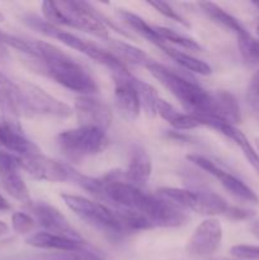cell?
Returning <instances> with one entry per match:
<instances>
[{"mask_svg":"<svg viewBox=\"0 0 259 260\" xmlns=\"http://www.w3.org/2000/svg\"><path fill=\"white\" fill-rule=\"evenodd\" d=\"M37 57L51 79L81 95H91L98 91V84L81 63L51 43L35 41Z\"/></svg>","mask_w":259,"mask_h":260,"instance_id":"6da1fadb","label":"cell"},{"mask_svg":"<svg viewBox=\"0 0 259 260\" xmlns=\"http://www.w3.org/2000/svg\"><path fill=\"white\" fill-rule=\"evenodd\" d=\"M146 69L164 88H167L180 102L187 113L202 118L205 126L207 119L215 118L212 94L201 88L195 81L183 78L175 71L169 70L160 63L151 61L147 63Z\"/></svg>","mask_w":259,"mask_h":260,"instance_id":"7a4b0ae2","label":"cell"},{"mask_svg":"<svg viewBox=\"0 0 259 260\" xmlns=\"http://www.w3.org/2000/svg\"><path fill=\"white\" fill-rule=\"evenodd\" d=\"M42 13L46 22L58 27L76 28L84 30L95 37L108 40V28L102 20V15L91 8L90 4L84 2H43Z\"/></svg>","mask_w":259,"mask_h":260,"instance_id":"3957f363","label":"cell"},{"mask_svg":"<svg viewBox=\"0 0 259 260\" xmlns=\"http://www.w3.org/2000/svg\"><path fill=\"white\" fill-rule=\"evenodd\" d=\"M56 141L61 152L71 161H80L101 154L109 144L104 129L89 126H79L61 132Z\"/></svg>","mask_w":259,"mask_h":260,"instance_id":"277c9868","label":"cell"},{"mask_svg":"<svg viewBox=\"0 0 259 260\" xmlns=\"http://www.w3.org/2000/svg\"><path fill=\"white\" fill-rule=\"evenodd\" d=\"M159 194L180 208H189L198 215H226L230 211L228 202L217 193L207 190H189L184 188H161Z\"/></svg>","mask_w":259,"mask_h":260,"instance_id":"5b68a950","label":"cell"},{"mask_svg":"<svg viewBox=\"0 0 259 260\" xmlns=\"http://www.w3.org/2000/svg\"><path fill=\"white\" fill-rule=\"evenodd\" d=\"M61 198L76 216L96 230L107 234H119L124 230L116 211L103 203L74 194H62Z\"/></svg>","mask_w":259,"mask_h":260,"instance_id":"8992f818","label":"cell"},{"mask_svg":"<svg viewBox=\"0 0 259 260\" xmlns=\"http://www.w3.org/2000/svg\"><path fill=\"white\" fill-rule=\"evenodd\" d=\"M30 27L36 28L40 32H42L43 35L48 36V37L56 38V40L60 41L61 43L66 45L68 47L73 48V50L79 51V52L84 53L88 57L93 58L96 62L102 63V65L107 66L109 70H113V69L118 68L119 65H122V61H119L116 56L113 55L109 51L102 50L101 47H98L94 43L88 42L85 40H81L78 36L73 35L70 32H65V30L60 29L58 27L50 24L48 22H41L40 19H28Z\"/></svg>","mask_w":259,"mask_h":260,"instance_id":"52a82bcc","label":"cell"},{"mask_svg":"<svg viewBox=\"0 0 259 260\" xmlns=\"http://www.w3.org/2000/svg\"><path fill=\"white\" fill-rule=\"evenodd\" d=\"M19 106L27 111L43 116L66 118L73 114V109L63 102L48 94L42 88L30 83H22L18 85Z\"/></svg>","mask_w":259,"mask_h":260,"instance_id":"ba28073f","label":"cell"},{"mask_svg":"<svg viewBox=\"0 0 259 260\" xmlns=\"http://www.w3.org/2000/svg\"><path fill=\"white\" fill-rule=\"evenodd\" d=\"M116 83L114 88V102L124 118L136 119L141 109L139 91L136 89V78L130 74L126 66L121 65L111 71Z\"/></svg>","mask_w":259,"mask_h":260,"instance_id":"9c48e42d","label":"cell"},{"mask_svg":"<svg viewBox=\"0 0 259 260\" xmlns=\"http://www.w3.org/2000/svg\"><path fill=\"white\" fill-rule=\"evenodd\" d=\"M187 159L189 160L190 162H193L195 165H197L198 168H201L202 170L207 172L210 175H212L213 178H216V179L220 182V184L222 185L231 196L238 198L239 201H243V202L246 203L259 202L258 196H256L255 193H254V190L250 189L243 180L236 178L235 175H233L231 173L223 170L222 168L217 167L215 162L211 161L207 157L200 156V155H188Z\"/></svg>","mask_w":259,"mask_h":260,"instance_id":"30bf717a","label":"cell"},{"mask_svg":"<svg viewBox=\"0 0 259 260\" xmlns=\"http://www.w3.org/2000/svg\"><path fill=\"white\" fill-rule=\"evenodd\" d=\"M222 240V228L217 218L208 217L197 226L187 245V253L196 258L213 255Z\"/></svg>","mask_w":259,"mask_h":260,"instance_id":"8fae6325","label":"cell"},{"mask_svg":"<svg viewBox=\"0 0 259 260\" xmlns=\"http://www.w3.org/2000/svg\"><path fill=\"white\" fill-rule=\"evenodd\" d=\"M19 170H22L19 156L0 150V179L4 185V189L14 200L32 207L29 190H28L24 180L20 177Z\"/></svg>","mask_w":259,"mask_h":260,"instance_id":"7c38bea8","label":"cell"},{"mask_svg":"<svg viewBox=\"0 0 259 260\" xmlns=\"http://www.w3.org/2000/svg\"><path fill=\"white\" fill-rule=\"evenodd\" d=\"M79 126L96 127L106 131L112 122V112L101 99L93 95H80L74 106Z\"/></svg>","mask_w":259,"mask_h":260,"instance_id":"4fadbf2b","label":"cell"},{"mask_svg":"<svg viewBox=\"0 0 259 260\" xmlns=\"http://www.w3.org/2000/svg\"><path fill=\"white\" fill-rule=\"evenodd\" d=\"M20 169L27 172L32 179L46 182H66L69 179L68 168L56 160L46 157L45 155L36 154L32 156L19 157Z\"/></svg>","mask_w":259,"mask_h":260,"instance_id":"5bb4252c","label":"cell"},{"mask_svg":"<svg viewBox=\"0 0 259 260\" xmlns=\"http://www.w3.org/2000/svg\"><path fill=\"white\" fill-rule=\"evenodd\" d=\"M32 211L36 217V222L42 226L47 233L81 240L80 235L74 230V228L69 223L65 216L56 208L45 205V203H38V205L32 206Z\"/></svg>","mask_w":259,"mask_h":260,"instance_id":"9a60e30c","label":"cell"},{"mask_svg":"<svg viewBox=\"0 0 259 260\" xmlns=\"http://www.w3.org/2000/svg\"><path fill=\"white\" fill-rule=\"evenodd\" d=\"M0 150H4L19 157L32 156L41 152L40 147L27 139L23 131L5 126L2 122H0Z\"/></svg>","mask_w":259,"mask_h":260,"instance_id":"2e32d148","label":"cell"},{"mask_svg":"<svg viewBox=\"0 0 259 260\" xmlns=\"http://www.w3.org/2000/svg\"><path fill=\"white\" fill-rule=\"evenodd\" d=\"M28 245L38 249H46V250H57V251H80L83 249L84 243L80 239L68 238V236L56 235V234L47 233V231H40L25 240Z\"/></svg>","mask_w":259,"mask_h":260,"instance_id":"e0dca14e","label":"cell"},{"mask_svg":"<svg viewBox=\"0 0 259 260\" xmlns=\"http://www.w3.org/2000/svg\"><path fill=\"white\" fill-rule=\"evenodd\" d=\"M206 126L211 127V128L216 129V131L221 132L222 135H225L226 137L231 140V141L235 142L239 146V149L243 151L244 156L246 157V160L249 161V164L259 173V155L258 152L254 150L253 145L250 144V141L248 140V137L240 131L236 126L234 124H229L226 122L220 121V119H208Z\"/></svg>","mask_w":259,"mask_h":260,"instance_id":"ac0fdd59","label":"cell"},{"mask_svg":"<svg viewBox=\"0 0 259 260\" xmlns=\"http://www.w3.org/2000/svg\"><path fill=\"white\" fill-rule=\"evenodd\" d=\"M151 159L142 147L136 146L131 152L128 167L124 172V182L134 187L140 188L149 180L151 175Z\"/></svg>","mask_w":259,"mask_h":260,"instance_id":"d6986e66","label":"cell"},{"mask_svg":"<svg viewBox=\"0 0 259 260\" xmlns=\"http://www.w3.org/2000/svg\"><path fill=\"white\" fill-rule=\"evenodd\" d=\"M155 112H157V114H159L163 119L169 122L174 128L182 129V131L198 128V127L205 126V122H203L202 118L196 117L189 113H180V112H178L172 104H169L168 102H165L164 99L161 98H159V101L156 102Z\"/></svg>","mask_w":259,"mask_h":260,"instance_id":"ffe728a7","label":"cell"},{"mask_svg":"<svg viewBox=\"0 0 259 260\" xmlns=\"http://www.w3.org/2000/svg\"><path fill=\"white\" fill-rule=\"evenodd\" d=\"M213 98V117L229 124H238L241 122L240 107L231 93L225 90L216 91Z\"/></svg>","mask_w":259,"mask_h":260,"instance_id":"44dd1931","label":"cell"},{"mask_svg":"<svg viewBox=\"0 0 259 260\" xmlns=\"http://www.w3.org/2000/svg\"><path fill=\"white\" fill-rule=\"evenodd\" d=\"M200 7L202 8L205 14L207 15L213 23H216V24H218L220 27L226 28V29L229 30H233L234 33H236L238 38L245 37V36L249 35L246 28L244 27L235 17L229 14L228 12H225L222 8H220L217 4H215V3L202 2L200 3Z\"/></svg>","mask_w":259,"mask_h":260,"instance_id":"7402d4cb","label":"cell"},{"mask_svg":"<svg viewBox=\"0 0 259 260\" xmlns=\"http://www.w3.org/2000/svg\"><path fill=\"white\" fill-rule=\"evenodd\" d=\"M121 17L123 18L124 22L135 29V32H137L139 35H141L142 37L146 38L149 42L154 43L155 46H157L159 48H163L165 45L164 41L161 40L159 35H157L156 29H155V25H150L149 23L145 22L141 17L134 14V13L128 12V10H121Z\"/></svg>","mask_w":259,"mask_h":260,"instance_id":"603a6c76","label":"cell"},{"mask_svg":"<svg viewBox=\"0 0 259 260\" xmlns=\"http://www.w3.org/2000/svg\"><path fill=\"white\" fill-rule=\"evenodd\" d=\"M170 58L175 61L177 63H179L180 66H183L187 70L192 71V73L201 74V75H210L212 73V69L208 63H206L205 61L200 60V58L193 57L192 55H188V53L182 52V51H178L175 48L170 47V46H164L161 48Z\"/></svg>","mask_w":259,"mask_h":260,"instance_id":"cb8c5ba5","label":"cell"},{"mask_svg":"<svg viewBox=\"0 0 259 260\" xmlns=\"http://www.w3.org/2000/svg\"><path fill=\"white\" fill-rule=\"evenodd\" d=\"M109 47L119 56V57H117L119 61L123 60L124 62H128L131 65H140L145 66V68H146L147 63L151 62V60L147 57L144 51L139 50V48L130 45V43L113 40L109 42Z\"/></svg>","mask_w":259,"mask_h":260,"instance_id":"d4e9b609","label":"cell"},{"mask_svg":"<svg viewBox=\"0 0 259 260\" xmlns=\"http://www.w3.org/2000/svg\"><path fill=\"white\" fill-rule=\"evenodd\" d=\"M155 29H156L157 35L161 37V40L164 41L165 43H174V45L180 46L182 48L188 51H193V52H200L202 48L201 46L196 42L195 40L189 37H185V36L180 35V33L175 32V30L170 29V28L167 27H160V25H155Z\"/></svg>","mask_w":259,"mask_h":260,"instance_id":"484cf974","label":"cell"},{"mask_svg":"<svg viewBox=\"0 0 259 260\" xmlns=\"http://www.w3.org/2000/svg\"><path fill=\"white\" fill-rule=\"evenodd\" d=\"M36 220L32 216L27 215L24 212H15L12 216V226L13 230L20 235H27L33 231L36 228Z\"/></svg>","mask_w":259,"mask_h":260,"instance_id":"4316f807","label":"cell"},{"mask_svg":"<svg viewBox=\"0 0 259 260\" xmlns=\"http://www.w3.org/2000/svg\"><path fill=\"white\" fill-rule=\"evenodd\" d=\"M246 101H248L249 107L256 114H259V70L251 76L248 90H246Z\"/></svg>","mask_w":259,"mask_h":260,"instance_id":"83f0119b","label":"cell"},{"mask_svg":"<svg viewBox=\"0 0 259 260\" xmlns=\"http://www.w3.org/2000/svg\"><path fill=\"white\" fill-rule=\"evenodd\" d=\"M147 4L150 5V7L155 8V9L157 10V12L160 13V14H163L164 17L169 18V19L172 20H175V22L180 23V24L185 25V27H189V24H188L187 20L184 19V18L182 17L180 14H178L177 10H174L172 8V5H169L168 3H164V2H147Z\"/></svg>","mask_w":259,"mask_h":260,"instance_id":"f1b7e54d","label":"cell"},{"mask_svg":"<svg viewBox=\"0 0 259 260\" xmlns=\"http://www.w3.org/2000/svg\"><path fill=\"white\" fill-rule=\"evenodd\" d=\"M230 254L238 259L259 260V246H256V245H235L230 249Z\"/></svg>","mask_w":259,"mask_h":260,"instance_id":"f546056e","label":"cell"},{"mask_svg":"<svg viewBox=\"0 0 259 260\" xmlns=\"http://www.w3.org/2000/svg\"><path fill=\"white\" fill-rule=\"evenodd\" d=\"M7 93V94H13V95H19L18 93V85H15L14 83L9 80L4 74L0 71V94Z\"/></svg>","mask_w":259,"mask_h":260,"instance_id":"4dcf8cb0","label":"cell"},{"mask_svg":"<svg viewBox=\"0 0 259 260\" xmlns=\"http://www.w3.org/2000/svg\"><path fill=\"white\" fill-rule=\"evenodd\" d=\"M250 231H251V234H253V235L259 240V220L254 221V222L251 223Z\"/></svg>","mask_w":259,"mask_h":260,"instance_id":"1f68e13d","label":"cell"},{"mask_svg":"<svg viewBox=\"0 0 259 260\" xmlns=\"http://www.w3.org/2000/svg\"><path fill=\"white\" fill-rule=\"evenodd\" d=\"M8 210H10L9 202H8V201L0 194V212H2V211H8Z\"/></svg>","mask_w":259,"mask_h":260,"instance_id":"d6a6232c","label":"cell"},{"mask_svg":"<svg viewBox=\"0 0 259 260\" xmlns=\"http://www.w3.org/2000/svg\"><path fill=\"white\" fill-rule=\"evenodd\" d=\"M8 231H9V228H8L7 223H5L4 221H0V236L8 234Z\"/></svg>","mask_w":259,"mask_h":260,"instance_id":"836d02e7","label":"cell"},{"mask_svg":"<svg viewBox=\"0 0 259 260\" xmlns=\"http://www.w3.org/2000/svg\"><path fill=\"white\" fill-rule=\"evenodd\" d=\"M84 260H101V259L96 258L95 255H88V256H86V258L84 259Z\"/></svg>","mask_w":259,"mask_h":260,"instance_id":"e575fe53","label":"cell"},{"mask_svg":"<svg viewBox=\"0 0 259 260\" xmlns=\"http://www.w3.org/2000/svg\"><path fill=\"white\" fill-rule=\"evenodd\" d=\"M255 145H256V147H258V150H259V137H256V139H255Z\"/></svg>","mask_w":259,"mask_h":260,"instance_id":"d590c367","label":"cell"},{"mask_svg":"<svg viewBox=\"0 0 259 260\" xmlns=\"http://www.w3.org/2000/svg\"><path fill=\"white\" fill-rule=\"evenodd\" d=\"M4 20V15H3V13L0 12V22H3Z\"/></svg>","mask_w":259,"mask_h":260,"instance_id":"8d00e7d4","label":"cell"},{"mask_svg":"<svg viewBox=\"0 0 259 260\" xmlns=\"http://www.w3.org/2000/svg\"><path fill=\"white\" fill-rule=\"evenodd\" d=\"M253 4L255 5V7L258 8V9H259V0H258V2H253Z\"/></svg>","mask_w":259,"mask_h":260,"instance_id":"74e56055","label":"cell"},{"mask_svg":"<svg viewBox=\"0 0 259 260\" xmlns=\"http://www.w3.org/2000/svg\"><path fill=\"white\" fill-rule=\"evenodd\" d=\"M256 33H258V36H259V25H258V27H256Z\"/></svg>","mask_w":259,"mask_h":260,"instance_id":"f35d334b","label":"cell"}]
</instances>
